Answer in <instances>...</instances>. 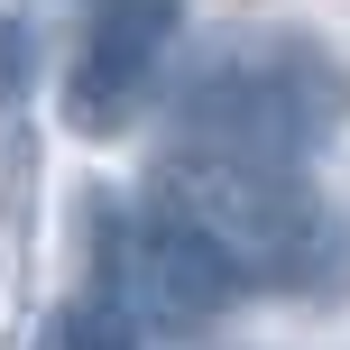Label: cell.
I'll return each instance as SVG.
<instances>
[{"label": "cell", "instance_id": "obj_1", "mask_svg": "<svg viewBox=\"0 0 350 350\" xmlns=\"http://www.w3.org/2000/svg\"><path fill=\"white\" fill-rule=\"evenodd\" d=\"M350 120V74L295 28H230L175 92V139L203 157L304 166Z\"/></svg>", "mask_w": 350, "mask_h": 350}, {"label": "cell", "instance_id": "obj_2", "mask_svg": "<svg viewBox=\"0 0 350 350\" xmlns=\"http://www.w3.org/2000/svg\"><path fill=\"white\" fill-rule=\"evenodd\" d=\"M157 193H166V212H185L249 286H286V295H341L350 286V221L295 166H249V157L175 148Z\"/></svg>", "mask_w": 350, "mask_h": 350}, {"label": "cell", "instance_id": "obj_3", "mask_svg": "<svg viewBox=\"0 0 350 350\" xmlns=\"http://www.w3.org/2000/svg\"><path fill=\"white\" fill-rule=\"evenodd\" d=\"M240 286H249V277L185 221V212H166V203L111 240V304H120L129 323L203 332V323H221L230 304H240Z\"/></svg>", "mask_w": 350, "mask_h": 350}, {"label": "cell", "instance_id": "obj_4", "mask_svg": "<svg viewBox=\"0 0 350 350\" xmlns=\"http://www.w3.org/2000/svg\"><path fill=\"white\" fill-rule=\"evenodd\" d=\"M175 28H185V0H83V37H74V74H65V120L83 139H111L139 120Z\"/></svg>", "mask_w": 350, "mask_h": 350}, {"label": "cell", "instance_id": "obj_5", "mask_svg": "<svg viewBox=\"0 0 350 350\" xmlns=\"http://www.w3.org/2000/svg\"><path fill=\"white\" fill-rule=\"evenodd\" d=\"M46 350H139V323H129L111 295H74L65 314L46 323Z\"/></svg>", "mask_w": 350, "mask_h": 350}, {"label": "cell", "instance_id": "obj_6", "mask_svg": "<svg viewBox=\"0 0 350 350\" xmlns=\"http://www.w3.org/2000/svg\"><path fill=\"white\" fill-rule=\"evenodd\" d=\"M28 65H37V46H28V18L18 10H0V111L28 92Z\"/></svg>", "mask_w": 350, "mask_h": 350}]
</instances>
